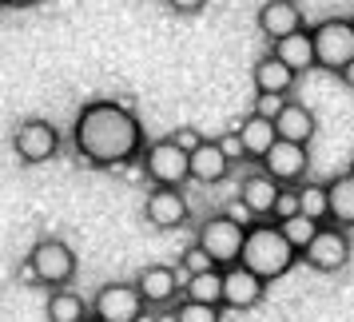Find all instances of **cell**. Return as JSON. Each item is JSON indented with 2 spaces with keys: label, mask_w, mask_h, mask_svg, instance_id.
Segmentation results:
<instances>
[{
  "label": "cell",
  "mask_w": 354,
  "mask_h": 322,
  "mask_svg": "<svg viewBox=\"0 0 354 322\" xmlns=\"http://www.w3.org/2000/svg\"><path fill=\"white\" fill-rule=\"evenodd\" d=\"M72 147L88 167H124L144 151V124L128 104L92 100L76 115Z\"/></svg>",
  "instance_id": "cell-1"
},
{
  "label": "cell",
  "mask_w": 354,
  "mask_h": 322,
  "mask_svg": "<svg viewBox=\"0 0 354 322\" xmlns=\"http://www.w3.org/2000/svg\"><path fill=\"white\" fill-rule=\"evenodd\" d=\"M251 274H259L263 283H274L299 263V251L287 243V235L279 231V223H251L243 231V247H239V258Z\"/></svg>",
  "instance_id": "cell-2"
},
{
  "label": "cell",
  "mask_w": 354,
  "mask_h": 322,
  "mask_svg": "<svg viewBox=\"0 0 354 322\" xmlns=\"http://www.w3.org/2000/svg\"><path fill=\"white\" fill-rule=\"evenodd\" d=\"M20 278L32 283V287H48V290L68 287V283L76 278V251H72L64 239L48 235V239H40L32 247L28 263L20 267Z\"/></svg>",
  "instance_id": "cell-3"
},
{
  "label": "cell",
  "mask_w": 354,
  "mask_h": 322,
  "mask_svg": "<svg viewBox=\"0 0 354 322\" xmlns=\"http://www.w3.org/2000/svg\"><path fill=\"white\" fill-rule=\"evenodd\" d=\"M310 44H315V68H326L338 76V68L354 60V20H319L310 28Z\"/></svg>",
  "instance_id": "cell-4"
},
{
  "label": "cell",
  "mask_w": 354,
  "mask_h": 322,
  "mask_svg": "<svg viewBox=\"0 0 354 322\" xmlns=\"http://www.w3.org/2000/svg\"><path fill=\"white\" fill-rule=\"evenodd\" d=\"M299 258H303L310 271H319V274L342 271V267L351 263V231L338 227V223H330V227L319 223V231H315L310 243L299 251Z\"/></svg>",
  "instance_id": "cell-5"
},
{
  "label": "cell",
  "mask_w": 354,
  "mask_h": 322,
  "mask_svg": "<svg viewBox=\"0 0 354 322\" xmlns=\"http://www.w3.org/2000/svg\"><path fill=\"white\" fill-rule=\"evenodd\" d=\"M144 176L156 183V187H183L187 183V151L171 140V135H163L156 144H144Z\"/></svg>",
  "instance_id": "cell-6"
},
{
  "label": "cell",
  "mask_w": 354,
  "mask_h": 322,
  "mask_svg": "<svg viewBox=\"0 0 354 322\" xmlns=\"http://www.w3.org/2000/svg\"><path fill=\"white\" fill-rule=\"evenodd\" d=\"M12 151H17V160L28 163V167H36V163H48L52 155L60 151V131L52 128L48 120L32 115V120L17 124V131H12Z\"/></svg>",
  "instance_id": "cell-7"
},
{
  "label": "cell",
  "mask_w": 354,
  "mask_h": 322,
  "mask_svg": "<svg viewBox=\"0 0 354 322\" xmlns=\"http://www.w3.org/2000/svg\"><path fill=\"white\" fill-rule=\"evenodd\" d=\"M243 231H247V227H239L235 219H227L223 211H219V215L203 219V227L195 231V243H199V247L215 258V267H231V263L239 258Z\"/></svg>",
  "instance_id": "cell-8"
},
{
  "label": "cell",
  "mask_w": 354,
  "mask_h": 322,
  "mask_svg": "<svg viewBox=\"0 0 354 322\" xmlns=\"http://www.w3.org/2000/svg\"><path fill=\"white\" fill-rule=\"evenodd\" d=\"M263 171L279 183V187H295L306 179V167H310V155H306V144H295V140H279L263 151Z\"/></svg>",
  "instance_id": "cell-9"
},
{
  "label": "cell",
  "mask_w": 354,
  "mask_h": 322,
  "mask_svg": "<svg viewBox=\"0 0 354 322\" xmlns=\"http://www.w3.org/2000/svg\"><path fill=\"white\" fill-rule=\"evenodd\" d=\"M140 310H144V299H140L136 283H108L92 299V319L100 322H136Z\"/></svg>",
  "instance_id": "cell-10"
},
{
  "label": "cell",
  "mask_w": 354,
  "mask_h": 322,
  "mask_svg": "<svg viewBox=\"0 0 354 322\" xmlns=\"http://www.w3.org/2000/svg\"><path fill=\"white\" fill-rule=\"evenodd\" d=\"M187 215H192V207L179 187H151V195L144 199V219L156 231H176L187 223Z\"/></svg>",
  "instance_id": "cell-11"
},
{
  "label": "cell",
  "mask_w": 354,
  "mask_h": 322,
  "mask_svg": "<svg viewBox=\"0 0 354 322\" xmlns=\"http://www.w3.org/2000/svg\"><path fill=\"white\" fill-rule=\"evenodd\" d=\"M179 287H183V274H179V267H167V263H151V267H144L136 274V290H140L147 310L176 303Z\"/></svg>",
  "instance_id": "cell-12"
},
{
  "label": "cell",
  "mask_w": 354,
  "mask_h": 322,
  "mask_svg": "<svg viewBox=\"0 0 354 322\" xmlns=\"http://www.w3.org/2000/svg\"><path fill=\"white\" fill-rule=\"evenodd\" d=\"M263 294H267V283H263L259 274H251L243 263L223 267V299H219V303H223L227 310H255V306L263 303Z\"/></svg>",
  "instance_id": "cell-13"
},
{
  "label": "cell",
  "mask_w": 354,
  "mask_h": 322,
  "mask_svg": "<svg viewBox=\"0 0 354 322\" xmlns=\"http://www.w3.org/2000/svg\"><path fill=\"white\" fill-rule=\"evenodd\" d=\"M299 28H306L299 0H267L259 8V32L267 36V40H279V36L299 32Z\"/></svg>",
  "instance_id": "cell-14"
},
{
  "label": "cell",
  "mask_w": 354,
  "mask_h": 322,
  "mask_svg": "<svg viewBox=\"0 0 354 322\" xmlns=\"http://www.w3.org/2000/svg\"><path fill=\"white\" fill-rule=\"evenodd\" d=\"M227 171H231V160L223 155V147L215 144V140H199L187 151V176L195 183H219Z\"/></svg>",
  "instance_id": "cell-15"
},
{
  "label": "cell",
  "mask_w": 354,
  "mask_h": 322,
  "mask_svg": "<svg viewBox=\"0 0 354 322\" xmlns=\"http://www.w3.org/2000/svg\"><path fill=\"white\" fill-rule=\"evenodd\" d=\"M315 131H319L315 112L306 104H299V100H283V108L274 115V135L279 140H295V144H310Z\"/></svg>",
  "instance_id": "cell-16"
},
{
  "label": "cell",
  "mask_w": 354,
  "mask_h": 322,
  "mask_svg": "<svg viewBox=\"0 0 354 322\" xmlns=\"http://www.w3.org/2000/svg\"><path fill=\"white\" fill-rule=\"evenodd\" d=\"M271 52L290 68V72H295V76L315 68V44H310V28H299V32H287V36H279V40H271Z\"/></svg>",
  "instance_id": "cell-17"
},
{
  "label": "cell",
  "mask_w": 354,
  "mask_h": 322,
  "mask_svg": "<svg viewBox=\"0 0 354 322\" xmlns=\"http://www.w3.org/2000/svg\"><path fill=\"white\" fill-rule=\"evenodd\" d=\"M326 219L354 231V171L335 176L326 183Z\"/></svg>",
  "instance_id": "cell-18"
},
{
  "label": "cell",
  "mask_w": 354,
  "mask_h": 322,
  "mask_svg": "<svg viewBox=\"0 0 354 322\" xmlns=\"http://www.w3.org/2000/svg\"><path fill=\"white\" fill-rule=\"evenodd\" d=\"M274 195H279V183H274V179L267 176V171H255V176H243L239 199L247 203V211H251L255 219H271Z\"/></svg>",
  "instance_id": "cell-19"
},
{
  "label": "cell",
  "mask_w": 354,
  "mask_h": 322,
  "mask_svg": "<svg viewBox=\"0 0 354 322\" xmlns=\"http://www.w3.org/2000/svg\"><path fill=\"white\" fill-rule=\"evenodd\" d=\"M251 80H255V92H274V96H290V88H295V72H290L279 56H263L251 72Z\"/></svg>",
  "instance_id": "cell-20"
},
{
  "label": "cell",
  "mask_w": 354,
  "mask_h": 322,
  "mask_svg": "<svg viewBox=\"0 0 354 322\" xmlns=\"http://www.w3.org/2000/svg\"><path fill=\"white\" fill-rule=\"evenodd\" d=\"M235 131H239V140H243V155L247 160H263V151L274 144V120H267V115L251 112Z\"/></svg>",
  "instance_id": "cell-21"
},
{
  "label": "cell",
  "mask_w": 354,
  "mask_h": 322,
  "mask_svg": "<svg viewBox=\"0 0 354 322\" xmlns=\"http://www.w3.org/2000/svg\"><path fill=\"white\" fill-rule=\"evenodd\" d=\"M183 294L195 299V303H211V306H223V267H207V271H195L183 278Z\"/></svg>",
  "instance_id": "cell-22"
},
{
  "label": "cell",
  "mask_w": 354,
  "mask_h": 322,
  "mask_svg": "<svg viewBox=\"0 0 354 322\" xmlns=\"http://www.w3.org/2000/svg\"><path fill=\"white\" fill-rule=\"evenodd\" d=\"M88 319V303L76 290L52 287L48 290V322H84Z\"/></svg>",
  "instance_id": "cell-23"
},
{
  "label": "cell",
  "mask_w": 354,
  "mask_h": 322,
  "mask_svg": "<svg viewBox=\"0 0 354 322\" xmlns=\"http://www.w3.org/2000/svg\"><path fill=\"white\" fill-rule=\"evenodd\" d=\"M279 231L287 235V243L295 247V251H303L306 243H310V235L319 231V219H310V215H303V211H295V215H287V219H279Z\"/></svg>",
  "instance_id": "cell-24"
},
{
  "label": "cell",
  "mask_w": 354,
  "mask_h": 322,
  "mask_svg": "<svg viewBox=\"0 0 354 322\" xmlns=\"http://www.w3.org/2000/svg\"><path fill=\"white\" fill-rule=\"evenodd\" d=\"M295 195H299V211L310 215V219H326V183H295Z\"/></svg>",
  "instance_id": "cell-25"
},
{
  "label": "cell",
  "mask_w": 354,
  "mask_h": 322,
  "mask_svg": "<svg viewBox=\"0 0 354 322\" xmlns=\"http://www.w3.org/2000/svg\"><path fill=\"white\" fill-rule=\"evenodd\" d=\"M176 322H223V306H211V303H195V299H183L176 306Z\"/></svg>",
  "instance_id": "cell-26"
},
{
  "label": "cell",
  "mask_w": 354,
  "mask_h": 322,
  "mask_svg": "<svg viewBox=\"0 0 354 322\" xmlns=\"http://www.w3.org/2000/svg\"><path fill=\"white\" fill-rule=\"evenodd\" d=\"M207 267H215V258H211L199 243H192V247L179 255V274H195V271H207Z\"/></svg>",
  "instance_id": "cell-27"
},
{
  "label": "cell",
  "mask_w": 354,
  "mask_h": 322,
  "mask_svg": "<svg viewBox=\"0 0 354 322\" xmlns=\"http://www.w3.org/2000/svg\"><path fill=\"white\" fill-rule=\"evenodd\" d=\"M295 211H299V195H295V187H279L274 207H271V219L279 223V219H287V215H295Z\"/></svg>",
  "instance_id": "cell-28"
},
{
  "label": "cell",
  "mask_w": 354,
  "mask_h": 322,
  "mask_svg": "<svg viewBox=\"0 0 354 322\" xmlns=\"http://www.w3.org/2000/svg\"><path fill=\"white\" fill-rule=\"evenodd\" d=\"M283 100H287V96L259 92V96H255V115H267V120H274V115H279V108H283Z\"/></svg>",
  "instance_id": "cell-29"
},
{
  "label": "cell",
  "mask_w": 354,
  "mask_h": 322,
  "mask_svg": "<svg viewBox=\"0 0 354 322\" xmlns=\"http://www.w3.org/2000/svg\"><path fill=\"white\" fill-rule=\"evenodd\" d=\"M215 144L223 147V155H227V160H231V163L247 160V155H243V140H239V131H227V135H219Z\"/></svg>",
  "instance_id": "cell-30"
},
{
  "label": "cell",
  "mask_w": 354,
  "mask_h": 322,
  "mask_svg": "<svg viewBox=\"0 0 354 322\" xmlns=\"http://www.w3.org/2000/svg\"><path fill=\"white\" fill-rule=\"evenodd\" d=\"M223 215H227V219H235L239 227H251V219H255V215L247 211V203H243V199H231V203L223 207Z\"/></svg>",
  "instance_id": "cell-31"
},
{
  "label": "cell",
  "mask_w": 354,
  "mask_h": 322,
  "mask_svg": "<svg viewBox=\"0 0 354 322\" xmlns=\"http://www.w3.org/2000/svg\"><path fill=\"white\" fill-rule=\"evenodd\" d=\"M167 4H171V12H179V17H195V12L207 8V0H167Z\"/></svg>",
  "instance_id": "cell-32"
},
{
  "label": "cell",
  "mask_w": 354,
  "mask_h": 322,
  "mask_svg": "<svg viewBox=\"0 0 354 322\" xmlns=\"http://www.w3.org/2000/svg\"><path fill=\"white\" fill-rule=\"evenodd\" d=\"M171 140H176V144L183 147V151H192V147L199 144V140H203V135H199L195 128H179V131H171Z\"/></svg>",
  "instance_id": "cell-33"
},
{
  "label": "cell",
  "mask_w": 354,
  "mask_h": 322,
  "mask_svg": "<svg viewBox=\"0 0 354 322\" xmlns=\"http://www.w3.org/2000/svg\"><path fill=\"white\" fill-rule=\"evenodd\" d=\"M338 76H342V84H346V88L354 92V60H346V64L338 68Z\"/></svg>",
  "instance_id": "cell-34"
},
{
  "label": "cell",
  "mask_w": 354,
  "mask_h": 322,
  "mask_svg": "<svg viewBox=\"0 0 354 322\" xmlns=\"http://www.w3.org/2000/svg\"><path fill=\"white\" fill-rule=\"evenodd\" d=\"M32 4H40V0H4V8H32Z\"/></svg>",
  "instance_id": "cell-35"
},
{
  "label": "cell",
  "mask_w": 354,
  "mask_h": 322,
  "mask_svg": "<svg viewBox=\"0 0 354 322\" xmlns=\"http://www.w3.org/2000/svg\"><path fill=\"white\" fill-rule=\"evenodd\" d=\"M84 322H100V319H84Z\"/></svg>",
  "instance_id": "cell-36"
},
{
  "label": "cell",
  "mask_w": 354,
  "mask_h": 322,
  "mask_svg": "<svg viewBox=\"0 0 354 322\" xmlns=\"http://www.w3.org/2000/svg\"><path fill=\"white\" fill-rule=\"evenodd\" d=\"M0 8H4V0H0Z\"/></svg>",
  "instance_id": "cell-37"
},
{
  "label": "cell",
  "mask_w": 354,
  "mask_h": 322,
  "mask_svg": "<svg viewBox=\"0 0 354 322\" xmlns=\"http://www.w3.org/2000/svg\"><path fill=\"white\" fill-rule=\"evenodd\" d=\"M351 171H354V163H351Z\"/></svg>",
  "instance_id": "cell-38"
}]
</instances>
